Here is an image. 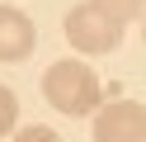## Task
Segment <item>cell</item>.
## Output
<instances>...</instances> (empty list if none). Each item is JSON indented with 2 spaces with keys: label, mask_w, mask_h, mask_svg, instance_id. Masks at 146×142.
I'll return each mask as SVG.
<instances>
[{
  "label": "cell",
  "mask_w": 146,
  "mask_h": 142,
  "mask_svg": "<svg viewBox=\"0 0 146 142\" xmlns=\"http://www.w3.org/2000/svg\"><path fill=\"white\" fill-rule=\"evenodd\" d=\"M66 43L76 47V52H113V47L123 43V28L85 0V5H76L66 14Z\"/></svg>",
  "instance_id": "2"
},
{
  "label": "cell",
  "mask_w": 146,
  "mask_h": 142,
  "mask_svg": "<svg viewBox=\"0 0 146 142\" xmlns=\"http://www.w3.org/2000/svg\"><path fill=\"white\" fill-rule=\"evenodd\" d=\"M94 142H146V109L137 100H113L94 109Z\"/></svg>",
  "instance_id": "3"
},
{
  "label": "cell",
  "mask_w": 146,
  "mask_h": 142,
  "mask_svg": "<svg viewBox=\"0 0 146 142\" xmlns=\"http://www.w3.org/2000/svg\"><path fill=\"white\" fill-rule=\"evenodd\" d=\"M14 142H61L52 128H42V123H33V128H19L14 133Z\"/></svg>",
  "instance_id": "7"
},
{
  "label": "cell",
  "mask_w": 146,
  "mask_h": 142,
  "mask_svg": "<svg viewBox=\"0 0 146 142\" xmlns=\"http://www.w3.org/2000/svg\"><path fill=\"white\" fill-rule=\"evenodd\" d=\"M90 5H94L99 14H108L118 28H127L137 14H141V0H90Z\"/></svg>",
  "instance_id": "5"
},
{
  "label": "cell",
  "mask_w": 146,
  "mask_h": 142,
  "mask_svg": "<svg viewBox=\"0 0 146 142\" xmlns=\"http://www.w3.org/2000/svg\"><path fill=\"white\" fill-rule=\"evenodd\" d=\"M42 95H47L52 109L71 114V118H80V114H94L99 104H104V90H99V76L90 71L80 57H61V62L47 66V76H42Z\"/></svg>",
  "instance_id": "1"
},
{
  "label": "cell",
  "mask_w": 146,
  "mask_h": 142,
  "mask_svg": "<svg viewBox=\"0 0 146 142\" xmlns=\"http://www.w3.org/2000/svg\"><path fill=\"white\" fill-rule=\"evenodd\" d=\"M14 123H19V100H14L10 85H0V137L14 133Z\"/></svg>",
  "instance_id": "6"
},
{
  "label": "cell",
  "mask_w": 146,
  "mask_h": 142,
  "mask_svg": "<svg viewBox=\"0 0 146 142\" xmlns=\"http://www.w3.org/2000/svg\"><path fill=\"white\" fill-rule=\"evenodd\" d=\"M38 43V28L24 9L14 5H0V62H24Z\"/></svg>",
  "instance_id": "4"
}]
</instances>
